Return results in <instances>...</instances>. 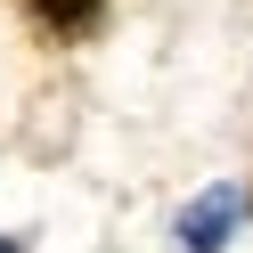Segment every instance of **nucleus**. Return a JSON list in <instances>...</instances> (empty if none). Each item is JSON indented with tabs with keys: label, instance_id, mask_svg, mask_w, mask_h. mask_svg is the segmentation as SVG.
I'll return each instance as SVG.
<instances>
[{
	"label": "nucleus",
	"instance_id": "obj_1",
	"mask_svg": "<svg viewBox=\"0 0 253 253\" xmlns=\"http://www.w3.org/2000/svg\"><path fill=\"white\" fill-rule=\"evenodd\" d=\"M25 17H33L49 41H82V33L106 25V0H25Z\"/></svg>",
	"mask_w": 253,
	"mask_h": 253
},
{
	"label": "nucleus",
	"instance_id": "obj_2",
	"mask_svg": "<svg viewBox=\"0 0 253 253\" xmlns=\"http://www.w3.org/2000/svg\"><path fill=\"white\" fill-rule=\"evenodd\" d=\"M229 212H237V196H204L196 212L180 220V237H188V253H220V229H229Z\"/></svg>",
	"mask_w": 253,
	"mask_h": 253
},
{
	"label": "nucleus",
	"instance_id": "obj_3",
	"mask_svg": "<svg viewBox=\"0 0 253 253\" xmlns=\"http://www.w3.org/2000/svg\"><path fill=\"white\" fill-rule=\"evenodd\" d=\"M0 253H17V245H8V237H0Z\"/></svg>",
	"mask_w": 253,
	"mask_h": 253
}]
</instances>
